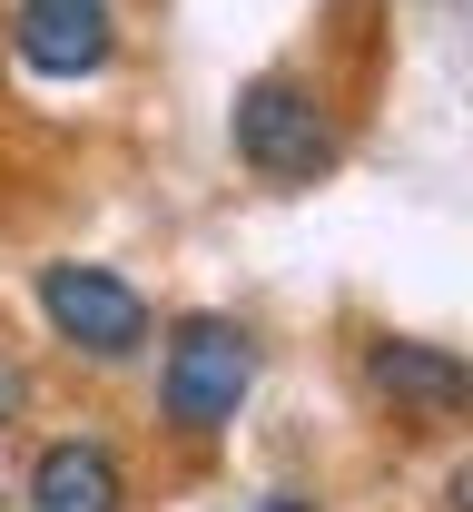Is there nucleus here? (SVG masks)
<instances>
[{
    "mask_svg": "<svg viewBox=\"0 0 473 512\" xmlns=\"http://www.w3.org/2000/svg\"><path fill=\"white\" fill-rule=\"evenodd\" d=\"M267 512H316V503H267Z\"/></svg>",
    "mask_w": 473,
    "mask_h": 512,
    "instance_id": "9",
    "label": "nucleus"
},
{
    "mask_svg": "<svg viewBox=\"0 0 473 512\" xmlns=\"http://www.w3.org/2000/svg\"><path fill=\"white\" fill-rule=\"evenodd\" d=\"M30 512H129V473L99 434H69L30 463Z\"/></svg>",
    "mask_w": 473,
    "mask_h": 512,
    "instance_id": "6",
    "label": "nucleus"
},
{
    "mask_svg": "<svg viewBox=\"0 0 473 512\" xmlns=\"http://www.w3.org/2000/svg\"><path fill=\"white\" fill-rule=\"evenodd\" d=\"M10 50L40 79H99L119 60V20H109V0H20L10 10Z\"/></svg>",
    "mask_w": 473,
    "mask_h": 512,
    "instance_id": "5",
    "label": "nucleus"
},
{
    "mask_svg": "<svg viewBox=\"0 0 473 512\" xmlns=\"http://www.w3.org/2000/svg\"><path fill=\"white\" fill-rule=\"evenodd\" d=\"M257 394V335L237 316H178L158 345V414L178 444H217Z\"/></svg>",
    "mask_w": 473,
    "mask_h": 512,
    "instance_id": "1",
    "label": "nucleus"
},
{
    "mask_svg": "<svg viewBox=\"0 0 473 512\" xmlns=\"http://www.w3.org/2000/svg\"><path fill=\"white\" fill-rule=\"evenodd\" d=\"M454 512H473V463H464V473H454Z\"/></svg>",
    "mask_w": 473,
    "mask_h": 512,
    "instance_id": "8",
    "label": "nucleus"
},
{
    "mask_svg": "<svg viewBox=\"0 0 473 512\" xmlns=\"http://www.w3.org/2000/svg\"><path fill=\"white\" fill-rule=\"evenodd\" d=\"M40 316H50V335L79 365H138L148 335H158V316H148V296L129 276L119 266H79V256L40 266Z\"/></svg>",
    "mask_w": 473,
    "mask_h": 512,
    "instance_id": "3",
    "label": "nucleus"
},
{
    "mask_svg": "<svg viewBox=\"0 0 473 512\" xmlns=\"http://www.w3.org/2000/svg\"><path fill=\"white\" fill-rule=\"evenodd\" d=\"M365 384L405 424H473V365L424 335H365Z\"/></svg>",
    "mask_w": 473,
    "mask_h": 512,
    "instance_id": "4",
    "label": "nucleus"
},
{
    "mask_svg": "<svg viewBox=\"0 0 473 512\" xmlns=\"http://www.w3.org/2000/svg\"><path fill=\"white\" fill-rule=\"evenodd\" d=\"M227 148H237V168L267 178V188H316V178L336 168V119H326V99H316L296 69H267V79L237 89Z\"/></svg>",
    "mask_w": 473,
    "mask_h": 512,
    "instance_id": "2",
    "label": "nucleus"
},
{
    "mask_svg": "<svg viewBox=\"0 0 473 512\" xmlns=\"http://www.w3.org/2000/svg\"><path fill=\"white\" fill-rule=\"evenodd\" d=\"M0 414H20V365H0Z\"/></svg>",
    "mask_w": 473,
    "mask_h": 512,
    "instance_id": "7",
    "label": "nucleus"
}]
</instances>
